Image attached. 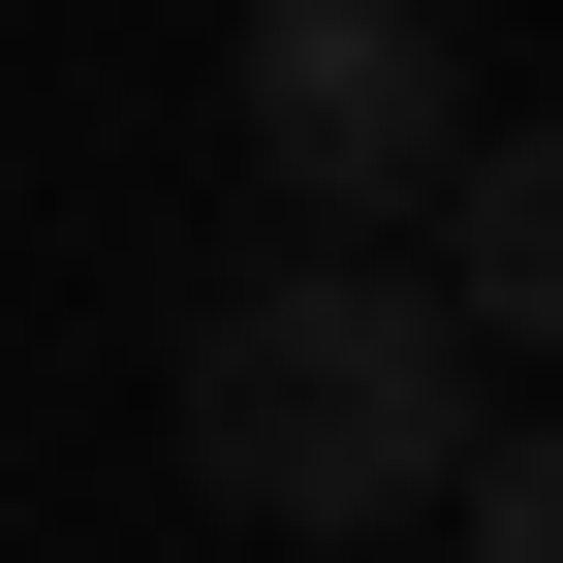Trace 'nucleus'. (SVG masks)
Masks as SVG:
<instances>
[{"instance_id": "obj_1", "label": "nucleus", "mask_w": 563, "mask_h": 563, "mask_svg": "<svg viewBox=\"0 0 563 563\" xmlns=\"http://www.w3.org/2000/svg\"><path fill=\"white\" fill-rule=\"evenodd\" d=\"M470 439H501V344H470L376 220H282L220 313H188V470H220L251 532H407Z\"/></svg>"}, {"instance_id": "obj_2", "label": "nucleus", "mask_w": 563, "mask_h": 563, "mask_svg": "<svg viewBox=\"0 0 563 563\" xmlns=\"http://www.w3.org/2000/svg\"><path fill=\"white\" fill-rule=\"evenodd\" d=\"M220 125H251L282 220H407V188L470 157V32L439 0H251L220 32Z\"/></svg>"}, {"instance_id": "obj_3", "label": "nucleus", "mask_w": 563, "mask_h": 563, "mask_svg": "<svg viewBox=\"0 0 563 563\" xmlns=\"http://www.w3.org/2000/svg\"><path fill=\"white\" fill-rule=\"evenodd\" d=\"M407 220H439V251H407V282H439L470 344H563V125H501V95H470V157L407 188Z\"/></svg>"}, {"instance_id": "obj_4", "label": "nucleus", "mask_w": 563, "mask_h": 563, "mask_svg": "<svg viewBox=\"0 0 563 563\" xmlns=\"http://www.w3.org/2000/svg\"><path fill=\"white\" fill-rule=\"evenodd\" d=\"M439 532H470V563H563V407H532V439H470V470H439Z\"/></svg>"}]
</instances>
